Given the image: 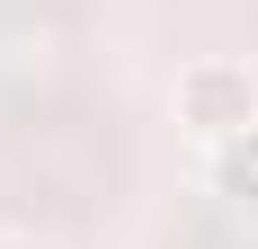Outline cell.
<instances>
[{
    "instance_id": "1",
    "label": "cell",
    "mask_w": 258,
    "mask_h": 249,
    "mask_svg": "<svg viewBox=\"0 0 258 249\" xmlns=\"http://www.w3.org/2000/svg\"><path fill=\"white\" fill-rule=\"evenodd\" d=\"M178 125L196 134V143H232L240 125H258V80H249V63H232V53H205V63H187L178 72Z\"/></svg>"
},
{
    "instance_id": "2",
    "label": "cell",
    "mask_w": 258,
    "mask_h": 249,
    "mask_svg": "<svg viewBox=\"0 0 258 249\" xmlns=\"http://www.w3.org/2000/svg\"><path fill=\"white\" fill-rule=\"evenodd\" d=\"M205 169H214V187H223V196L258 205V125H240L232 143H214V151H205Z\"/></svg>"
},
{
    "instance_id": "3",
    "label": "cell",
    "mask_w": 258,
    "mask_h": 249,
    "mask_svg": "<svg viewBox=\"0 0 258 249\" xmlns=\"http://www.w3.org/2000/svg\"><path fill=\"white\" fill-rule=\"evenodd\" d=\"M9 249H36V240H9Z\"/></svg>"
}]
</instances>
